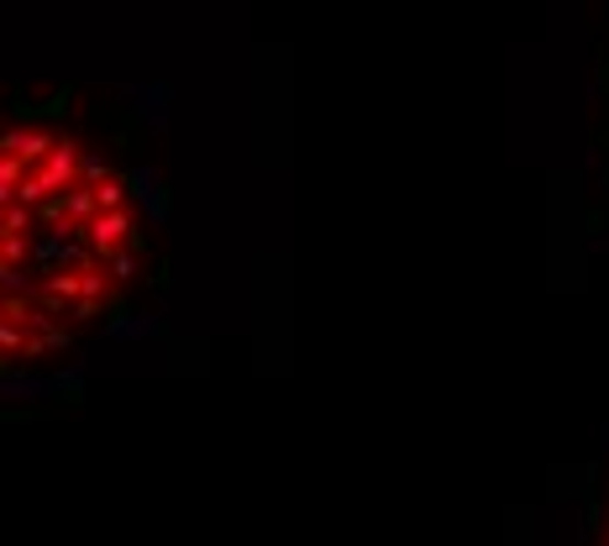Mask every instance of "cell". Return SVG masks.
Masks as SVG:
<instances>
[{
    "label": "cell",
    "mask_w": 609,
    "mask_h": 546,
    "mask_svg": "<svg viewBox=\"0 0 609 546\" xmlns=\"http://www.w3.org/2000/svg\"><path fill=\"white\" fill-rule=\"evenodd\" d=\"M106 263V274H111V285H132L137 279V247H126L117 258H100Z\"/></svg>",
    "instance_id": "cell-2"
},
{
    "label": "cell",
    "mask_w": 609,
    "mask_h": 546,
    "mask_svg": "<svg viewBox=\"0 0 609 546\" xmlns=\"http://www.w3.org/2000/svg\"><path fill=\"white\" fill-rule=\"evenodd\" d=\"M85 247H90L95 258H117L126 247H137V237H132V211H100L95 226L85 232Z\"/></svg>",
    "instance_id": "cell-1"
},
{
    "label": "cell",
    "mask_w": 609,
    "mask_h": 546,
    "mask_svg": "<svg viewBox=\"0 0 609 546\" xmlns=\"http://www.w3.org/2000/svg\"><path fill=\"white\" fill-rule=\"evenodd\" d=\"M95 200H100V211H126V185L117 179H106V185H95Z\"/></svg>",
    "instance_id": "cell-3"
}]
</instances>
